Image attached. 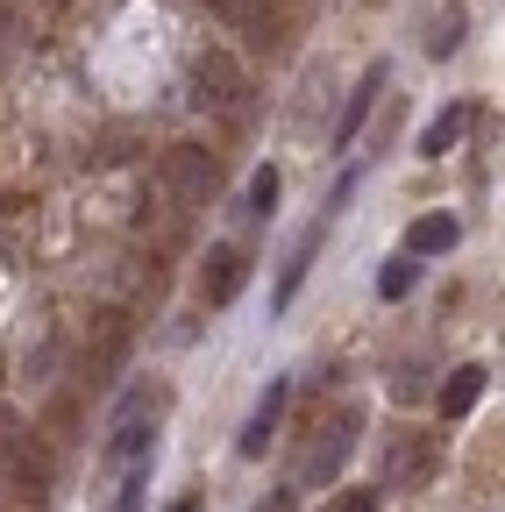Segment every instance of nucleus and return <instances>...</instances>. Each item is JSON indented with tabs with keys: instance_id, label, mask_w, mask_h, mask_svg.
<instances>
[{
	"instance_id": "obj_6",
	"label": "nucleus",
	"mask_w": 505,
	"mask_h": 512,
	"mask_svg": "<svg viewBox=\"0 0 505 512\" xmlns=\"http://www.w3.org/2000/svg\"><path fill=\"white\" fill-rule=\"evenodd\" d=\"M385 93V64H370V72L356 79V93H349V107H342V121H335V150H349L356 136H363V121H370V100Z\"/></svg>"
},
{
	"instance_id": "obj_9",
	"label": "nucleus",
	"mask_w": 505,
	"mask_h": 512,
	"mask_svg": "<svg viewBox=\"0 0 505 512\" xmlns=\"http://www.w3.org/2000/svg\"><path fill=\"white\" fill-rule=\"evenodd\" d=\"M0 470H8L22 491H43L50 484V463H43V448H36V434H15V448L0 456Z\"/></svg>"
},
{
	"instance_id": "obj_1",
	"label": "nucleus",
	"mask_w": 505,
	"mask_h": 512,
	"mask_svg": "<svg viewBox=\"0 0 505 512\" xmlns=\"http://www.w3.org/2000/svg\"><path fill=\"white\" fill-rule=\"evenodd\" d=\"M193 100L214 107V114H242V107H249V79H242V64H235L228 50H207V57L193 64Z\"/></svg>"
},
{
	"instance_id": "obj_18",
	"label": "nucleus",
	"mask_w": 505,
	"mask_h": 512,
	"mask_svg": "<svg viewBox=\"0 0 505 512\" xmlns=\"http://www.w3.org/2000/svg\"><path fill=\"white\" fill-rule=\"evenodd\" d=\"M328 512H377V491H342Z\"/></svg>"
},
{
	"instance_id": "obj_7",
	"label": "nucleus",
	"mask_w": 505,
	"mask_h": 512,
	"mask_svg": "<svg viewBox=\"0 0 505 512\" xmlns=\"http://www.w3.org/2000/svg\"><path fill=\"white\" fill-rule=\"evenodd\" d=\"M484 384H491V370H484V363L449 370V384H441V399H434V406H441V420H463V413L484 399Z\"/></svg>"
},
{
	"instance_id": "obj_15",
	"label": "nucleus",
	"mask_w": 505,
	"mask_h": 512,
	"mask_svg": "<svg viewBox=\"0 0 505 512\" xmlns=\"http://www.w3.org/2000/svg\"><path fill=\"white\" fill-rule=\"evenodd\" d=\"M278 207V171L264 164V171H249V185H242V214H271Z\"/></svg>"
},
{
	"instance_id": "obj_17",
	"label": "nucleus",
	"mask_w": 505,
	"mask_h": 512,
	"mask_svg": "<svg viewBox=\"0 0 505 512\" xmlns=\"http://www.w3.org/2000/svg\"><path fill=\"white\" fill-rule=\"evenodd\" d=\"M143 498H150V463H136V470H129V484H121L114 512H143Z\"/></svg>"
},
{
	"instance_id": "obj_14",
	"label": "nucleus",
	"mask_w": 505,
	"mask_h": 512,
	"mask_svg": "<svg viewBox=\"0 0 505 512\" xmlns=\"http://www.w3.org/2000/svg\"><path fill=\"white\" fill-rule=\"evenodd\" d=\"M143 448H150V420H114V441H107L114 463H136Z\"/></svg>"
},
{
	"instance_id": "obj_10",
	"label": "nucleus",
	"mask_w": 505,
	"mask_h": 512,
	"mask_svg": "<svg viewBox=\"0 0 505 512\" xmlns=\"http://www.w3.org/2000/svg\"><path fill=\"white\" fill-rule=\"evenodd\" d=\"M441 249H456V214H420L406 228V256H441Z\"/></svg>"
},
{
	"instance_id": "obj_13",
	"label": "nucleus",
	"mask_w": 505,
	"mask_h": 512,
	"mask_svg": "<svg viewBox=\"0 0 505 512\" xmlns=\"http://www.w3.org/2000/svg\"><path fill=\"white\" fill-rule=\"evenodd\" d=\"M456 43H463V8H441L427 22V57H456Z\"/></svg>"
},
{
	"instance_id": "obj_3",
	"label": "nucleus",
	"mask_w": 505,
	"mask_h": 512,
	"mask_svg": "<svg viewBox=\"0 0 505 512\" xmlns=\"http://www.w3.org/2000/svg\"><path fill=\"white\" fill-rule=\"evenodd\" d=\"M242 285H249V256H242L235 242L207 249V264H200V299H207V306H228Z\"/></svg>"
},
{
	"instance_id": "obj_19",
	"label": "nucleus",
	"mask_w": 505,
	"mask_h": 512,
	"mask_svg": "<svg viewBox=\"0 0 505 512\" xmlns=\"http://www.w3.org/2000/svg\"><path fill=\"white\" fill-rule=\"evenodd\" d=\"M420 377H427V370H420V363H406V370H399V384H392V392H399V399H420V392H427V384H420Z\"/></svg>"
},
{
	"instance_id": "obj_12",
	"label": "nucleus",
	"mask_w": 505,
	"mask_h": 512,
	"mask_svg": "<svg viewBox=\"0 0 505 512\" xmlns=\"http://www.w3.org/2000/svg\"><path fill=\"white\" fill-rule=\"evenodd\" d=\"M356 427H363V413H342V427H335V441L321 448V456H313V477H335L342 470V456L356 448Z\"/></svg>"
},
{
	"instance_id": "obj_21",
	"label": "nucleus",
	"mask_w": 505,
	"mask_h": 512,
	"mask_svg": "<svg viewBox=\"0 0 505 512\" xmlns=\"http://www.w3.org/2000/svg\"><path fill=\"white\" fill-rule=\"evenodd\" d=\"M171 512H200V498H178V505H171Z\"/></svg>"
},
{
	"instance_id": "obj_16",
	"label": "nucleus",
	"mask_w": 505,
	"mask_h": 512,
	"mask_svg": "<svg viewBox=\"0 0 505 512\" xmlns=\"http://www.w3.org/2000/svg\"><path fill=\"white\" fill-rule=\"evenodd\" d=\"M413 278H420V256H392V264L377 271V292H385V299H406Z\"/></svg>"
},
{
	"instance_id": "obj_11",
	"label": "nucleus",
	"mask_w": 505,
	"mask_h": 512,
	"mask_svg": "<svg viewBox=\"0 0 505 512\" xmlns=\"http://www.w3.org/2000/svg\"><path fill=\"white\" fill-rule=\"evenodd\" d=\"M313 249H321V221L292 242V264H285V278H278V306H292V292H299V278H306V264H313Z\"/></svg>"
},
{
	"instance_id": "obj_20",
	"label": "nucleus",
	"mask_w": 505,
	"mask_h": 512,
	"mask_svg": "<svg viewBox=\"0 0 505 512\" xmlns=\"http://www.w3.org/2000/svg\"><path fill=\"white\" fill-rule=\"evenodd\" d=\"M15 434H22V420H15V413H0V456L15 448Z\"/></svg>"
},
{
	"instance_id": "obj_4",
	"label": "nucleus",
	"mask_w": 505,
	"mask_h": 512,
	"mask_svg": "<svg viewBox=\"0 0 505 512\" xmlns=\"http://www.w3.org/2000/svg\"><path fill=\"white\" fill-rule=\"evenodd\" d=\"M434 463H441L434 434H399V441H392V456H385V484H392V491H406V484L434 477Z\"/></svg>"
},
{
	"instance_id": "obj_2",
	"label": "nucleus",
	"mask_w": 505,
	"mask_h": 512,
	"mask_svg": "<svg viewBox=\"0 0 505 512\" xmlns=\"http://www.w3.org/2000/svg\"><path fill=\"white\" fill-rule=\"evenodd\" d=\"M164 185L178 192L185 207H207V192H214V157L193 150V143H178V150L164 157Z\"/></svg>"
},
{
	"instance_id": "obj_8",
	"label": "nucleus",
	"mask_w": 505,
	"mask_h": 512,
	"mask_svg": "<svg viewBox=\"0 0 505 512\" xmlns=\"http://www.w3.org/2000/svg\"><path fill=\"white\" fill-rule=\"evenodd\" d=\"M463 128H470V107H463V100H456V107H441V114L420 128V157H427V164H434V157H449V150L463 143Z\"/></svg>"
},
{
	"instance_id": "obj_5",
	"label": "nucleus",
	"mask_w": 505,
	"mask_h": 512,
	"mask_svg": "<svg viewBox=\"0 0 505 512\" xmlns=\"http://www.w3.org/2000/svg\"><path fill=\"white\" fill-rule=\"evenodd\" d=\"M285 399H292V384L285 377H271V392L257 399V413H249V427H242V456H264V448H271V434H278V420H285Z\"/></svg>"
}]
</instances>
